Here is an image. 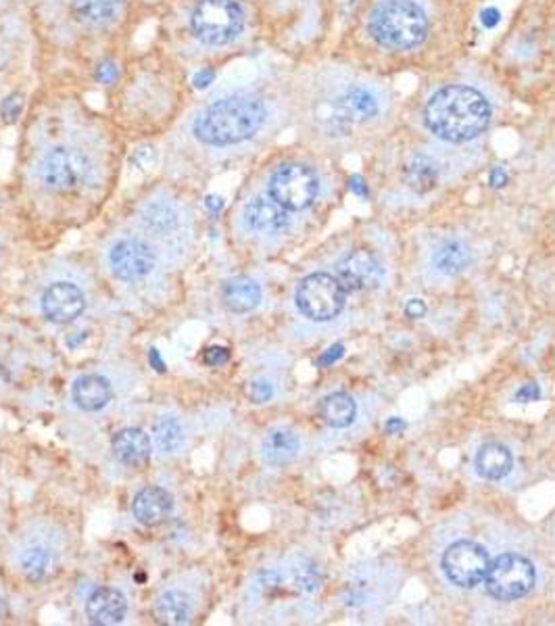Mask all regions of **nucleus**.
Segmentation results:
<instances>
[{
  "mask_svg": "<svg viewBox=\"0 0 555 626\" xmlns=\"http://www.w3.org/2000/svg\"><path fill=\"white\" fill-rule=\"evenodd\" d=\"M73 401L84 412H99L107 406L113 397V389L105 376H80L73 384Z\"/></svg>",
  "mask_w": 555,
  "mask_h": 626,
  "instance_id": "f3484780",
  "label": "nucleus"
},
{
  "mask_svg": "<svg viewBox=\"0 0 555 626\" xmlns=\"http://www.w3.org/2000/svg\"><path fill=\"white\" fill-rule=\"evenodd\" d=\"M247 394L253 403H268L269 399L274 397V384L269 380H253L247 389Z\"/></svg>",
  "mask_w": 555,
  "mask_h": 626,
  "instance_id": "473e14b6",
  "label": "nucleus"
},
{
  "mask_svg": "<svg viewBox=\"0 0 555 626\" xmlns=\"http://www.w3.org/2000/svg\"><path fill=\"white\" fill-rule=\"evenodd\" d=\"M384 430H387V434H401L405 430V422L401 418H391Z\"/></svg>",
  "mask_w": 555,
  "mask_h": 626,
  "instance_id": "c03bdc74",
  "label": "nucleus"
},
{
  "mask_svg": "<svg viewBox=\"0 0 555 626\" xmlns=\"http://www.w3.org/2000/svg\"><path fill=\"white\" fill-rule=\"evenodd\" d=\"M535 566L518 554H503L489 566L484 585L489 595L502 602H514L535 587Z\"/></svg>",
  "mask_w": 555,
  "mask_h": 626,
  "instance_id": "6e6552de",
  "label": "nucleus"
},
{
  "mask_svg": "<svg viewBox=\"0 0 555 626\" xmlns=\"http://www.w3.org/2000/svg\"><path fill=\"white\" fill-rule=\"evenodd\" d=\"M111 449L117 462L127 468H143L151 460V439L141 429H124L111 439Z\"/></svg>",
  "mask_w": 555,
  "mask_h": 626,
  "instance_id": "dca6fc26",
  "label": "nucleus"
},
{
  "mask_svg": "<svg viewBox=\"0 0 555 626\" xmlns=\"http://www.w3.org/2000/svg\"><path fill=\"white\" fill-rule=\"evenodd\" d=\"M109 264L120 280L136 283L155 269V253L143 240L124 238L109 250Z\"/></svg>",
  "mask_w": 555,
  "mask_h": 626,
  "instance_id": "9d476101",
  "label": "nucleus"
},
{
  "mask_svg": "<svg viewBox=\"0 0 555 626\" xmlns=\"http://www.w3.org/2000/svg\"><path fill=\"white\" fill-rule=\"evenodd\" d=\"M301 441L288 429H276L269 432L261 445V455L269 465H285L299 455Z\"/></svg>",
  "mask_w": 555,
  "mask_h": 626,
  "instance_id": "412c9836",
  "label": "nucleus"
},
{
  "mask_svg": "<svg viewBox=\"0 0 555 626\" xmlns=\"http://www.w3.org/2000/svg\"><path fill=\"white\" fill-rule=\"evenodd\" d=\"M507 182H510V176H507V172H505L503 167H493V170H491L489 184H491L493 188H503Z\"/></svg>",
  "mask_w": 555,
  "mask_h": 626,
  "instance_id": "a19ab883",
  "label": "nucleus"
},
{
  "mask_svg": "<svg viewBox=\"0 0 555 626\" xmlns=\"http://www.w3.org/2000/svg\"><path fill=\"white\" fill-rule=\"evenodd\" d=\"M512 453L502 443H484L476 453V472L486 481H502L512 472Z\"/></svg>",
  "mask_w": 555,
  "mask_h": 626,
  "instance_id": "aec40b11",
  "label": "nucleus"
},
{
  "mask_svg": "<svg viewBox=\"0 0 555 626\" xmlns=\"http://www.w3.org/2000/svg\"><path fill=\"white\" fill-rule=\"evenodd\" d=\"M215 78H217V75H215L212 68H203V70H198V72L193 75L191 82H193V86L197 90H207L214 86Z\"/></svg>",
  "mask_w": 555,
  "mask_h": 626,
  "instance_id": "e433bc0d",
  "label": "nucleus"
},
{
  "mask_svg": "<svg viewBox=\"0 0 555 626\" xmlns=\"http://www.w3.org/2000/svg\"><path fill=\"white\" fill-rule=\"evenodd\" d=\"M491 560L479 543L458 541L449 545L443 554V573L449 581L462 589H474L489 573Z\"/></svg>",
  "mask_w": 555,
  "mask_h": 626,
  "instance_id": "1a4fd4ad",
  "label": "nucleus"
},
{
  "mask_svg": "<svg viewBox=\"0 0 555 626\" xmlns=\"http://www.w3.org/2000/svg\"><path fill=\"white\" fill-rule=\"evenodd\" d=\"M21 573L25 574L28 581H44L54 566V557L51 550L34 545L21 554Z\"/></svg>",
  "mask_w": 555,
  "mask_h": 626,
  "instance_id": "c85d7f7f",
  "label": "nucleus"
},
{
  "mask_svg": "<svg viewBox=\"0 0 555 626\" xmlns=\"http://www.w3.org/2000/svg\"><path fill=\"white\" fill-rule=\"evenodd\" d=\"M23 113V96L21 94H9L0 103V117L4 124H16Z\"/></svg>",
  "mask_w": 555,
  "mask_h": 626,
  "instance_id": "7c9ffc66",
  "label": "nucleus"
},
{
  "mask_svg": "<svg viewBox=\"0 0 555 626\" xmlns=\"http://www.w3.org/2000/svg\"><path fill=\"white\" fill-rule=\"evenodd\" d=\"M295 301L305 318L314 322H330L341 314L347 301V290L342 288L339 278L318 271L301 280L295 293Z\"/></svg>",
  "mask_w": 555,
  "mask_h": 626,
  "instance_id": "423d86ee",
  "label": "nucleus"
},
{
  "mask_svg": "<svg viewBox=\"0 0 555 626\" xmlns=\"http://www.w3.org/2000/svg\"><path fill=\"white\" fill-rule=\"evenodd\" d=\"M339 109L353 122H368L380 113V103L372 90L351 86L342 94Z\"/></svg>",
  "mask_w": 555,
  "mask_h": 626,
  "instance_id": "5701e85b",
  "label": "nucleus"
},
{
  "mask_svg": "<svg viewBox=\"0 0 555 626\" xmlns=\"http://www.w3.org/2000/svg\"><path fill=\"white\" fill-rule=\"evenodd\" d=\"M228 359H230V351H228L226 347H209V349L205 351L203 361H205L207 366H224V363H228Z\"/></svg>",
  "mask_w": 555,
  "mask_h": 626,
  "instance_id": "c9c22d12",
  "label": "nucleus"
},
{
  "mask_svg": "<svg viewBox=\"0 0 555 626\" xmlns=\"http://www.w3.org/2000/svg\"><path fill=\"white\" fill-rule=\"evenodd\" d=\"M205 207L212 212V214H219L224 209V198L217 197V195H207L205 197Z\"/></svg>",
  "mask_w": 555,
  "mask_h": 626,
  "instance_id": "37998d69",
  "label": "nucleus"
},
{
  "mask_svg": "<svg viewBox=\"0 0 555 626\" xmlns=\"http://www.w3.org/2000/svg\"><path fill=\"white\" fill-rule=\"evenodd\" d=\"M405 314L412 320H420V318L426 316V304L422 299H412V301H408V305H405Z\"/></svg>",
  "mask_w": 555,
  "mask_h": 626,
  "instance_id": "58836bf2",
  "label": "nucleus"
},
{
  "mask_svg": "<svg viewBox=\"0 0 555 626\" xmlns=\"http://www.w3.org/2000/svg\"><path fill=\"white\" fill-rule=\"evenodd\" d=\"M86 297L72 283H54L42 297V311L53 324H70L84 314Z\"/></svg>",
  "mask_w": 555,
  "mask_h": 626,
  "instance_id": "f8f14e48",
  "label": "nucleus"
},
{
  "mask_svg": "<svg viewBox=\"0 0 555 626\" xmlns=\"http://www.w3.org/2000/svg\"><path fill=\"white\" fill-rule=\"evenodd\" d=\"M269 197L288 212H304L314 205L320 191V179L304 163H285L269 178Z\"/></svg>",
  "mask_w": 555,
  "mask_h": 626,
  "instance_id": "0eeeda50",
  "label": "nucleus"
},
{
  "mask_svg": "<svg viewBox=\"0 0 555 626\" xmlns=\"http://www.w3.org/2000/svg\"><path fill=\"white\" fill-rule=\"evenodd\" d=\"M266 105L249 94H233L198 111L193 134L198 143L233 146L253 138L266 124Z\"/></svg>",
  "mask_w": 555,
  "mask_h": 626,
  "instance_id": "f03ea898",
  "label": "nucleus"
},
{
  "mask_svg": "<svg viewBox=\"0 0 555 626\" xmlns=\"http://www.w3.org/2000/svg\"><path fill=\"white\" fill-rule=\"evenodd\" d=\"M94 78H96V82L103 84V86H113V84L120 80V68H117L115 61L105 59V61H101V63L96 65Z\"/></svg>",
  "mask_w": 555,
  "mask_h": 626,
  "instance_id": "2f4dec72",
  "label": "nucleus"
},
{
  "mask_svg": "<svg viewBox=\"0 0 555 626\" xmlns=\"http://www.w3.org/2000/svg\"><path fill=\"white\" fill-rule=\"evenodd\" d=\"M153 441H155V448L160 449L162 453H167V455L178 453L179 449L184 448V441H186V434H184L178 418H174V415L160 418L153 427Z\"/></svg>",
  "mask_w": 555,
  "mask_h": 626,
  "instance_id": "cd10ccee",
  "label": "nucleus"
},
{
  "mask_svg": "<svg viewBox=\"0 0 555 626\" xmlns=\"http://www.w3.org/2000/svg\"><path fill=\"white\" fill-rule=\"evenodd\" d=\"M155 616L163 625H186L193 616V604L182 591H165L155 604Z\"/></svg>",
  "mask_w": 555,
  "mask_h": 626,
  "instance_id": "b1692460",
  "label": "nucleus"
},
{
  "mask_svg": "<svg viewBox=\"0 0 555 626\" xmlns=\"http://www.w3.org/2000/svg\"><path fill=\"white\" fill-rule=\"evenodd\" d=\"M245 224L253 233H285L290 224L288 209L271 197H255L245 205Z\"/></svg>",
  "mask_w": 555,
  "mask_h": 626,
  "instance_id": "ddd939ff",
  "label": "nucleus"
},
{
  "mask_svg": "<svg viewBox=\"0 0 555 626\" xmlns=\"http://www.w3.org/2000/svg\"><path fill=\"white\" fill-rule=\"evenodd\" d=\"M541 399V387L537 382H526L522 384L516 394H514V401L518 403H533V401H538Z\"/></svg>",
  "mask_w": 555,
  "mask_h": 626,
  "instance_id": "f704fd0d",
  "label": "nucleus"
},
{
  "mask_svg": "<svg viewBox=\"0 0 555 626\" xmlns=\"http://www.w3.org/2000/svg\"><path fill=\"white\" fill-rule=\"evenodd\" d=\"M92 174L89 157L72 146H54L38 163V179L51 193H72L82 188Z\"/></svg>",
  "mask_w": 555,
  "mask_h": 626,
  "instance_id": "39448f33",
  "label": "nucleus"
},
{
  "mask_svg": "<svg viewBox=\"0 0 555 626\" xmlns=\"http://www.w3.org/2000/svg\"><path fill=\"white\" fill-rule=\"evenodd\" d=\"M245 11L236 0H198L191 16V30L207 47H224L240 37Z\"/></svg>",
  "mask_w": 555,
  "mask_h": 626,
  "instance_id": "20e7f679",
  "label": "nucleus"
},
{
  "mask_svg": "<svg viewBox=\"0 0 555 626\" xmlns=\"http://www.w3.org/2000/svg\"><path fill=\"white\" fill-rule=\"evenodd\" d=\"M174 510L172 495L162 486H146L134 501H132V514L143 526H157L169 519Z\"/></svg>",
  "mask_w": 555,
  "mask_h": 626,
  "instance_id": "2eb2a0df",
  "label": "nucleus"
},
{
  "mask_svg": "<svg viewBox=\"0 0 555 626\" xmlns=\"http://www.w3.org/2000/svg\"><path fill=\"white\" fill-rule=\"evenodd\" d=\"M339 283L347 293L374 290L382 283V266L370 250L349 253L339 264Z\"/></svg>",
  "mask_w": 555,
  "mask_h": 626,
  "instance_id": "9b49d317",
  "label": "nucleus"
},
{
  "mask_svg": "<svg viewBox=\"0 0 555 626\" xmlns=\"http://www.w3.org/2000/svg\"><path fill=\"white\" fill-rule=\"evenodd\" d=\"M157 148L151 146V144H141L138 148L132 151L130 155V167L136 170V172H151L155 165H157Z\"/></svg>",
  "mask_w": 555,
  "mask_h": 626,
  "instance_id": "c756f323",
  "label": "nucleus"
},
{
  "mask_svg": "<svg viewBox=\"0 0 555 626\" xmlns=\"http://www.w3.org/2000/svg\"><path fill=\"white\" fill-rule=\"evenodd\" d=\"M403 176H405V182L413 193L426 195L439 182V167L426 155H415L410 162L405 163Z\"/></svg>",
  "mask_w": 555,
  "mask_h": 626,
  "instance_id": "a878e982",
  "label": "nucleus"
},
{
  "mask_svg": "<svg viewBox=\"0 0 555 626\" xmlns=\"http://www.w3.org/2000/svg\"><path fill=\"white\" fill-rule=\"evenodd\" d=\"M481 21H483V25L486 30H493V28L502 21V13H500V9L489 7V9H484L483 13H481Z\"/></svg>",
  "mask_w": 555,
  "mask_h": 626,
  "instance_id": "ea45409f",
  "label": "nucleus"
},
{
  "mask_svg": "<svg viewBox=\"0 0 555 626\" xmlns=\"http://www.w3.org/2000/svg\"><path fill=\"white\" fill-rule=\"evenodd\" d=\"M75 19L90 28H107L120 18L117 0H72Z\"/></svg>",
  "mask_w": 555,
  "mask_h": 626,
  "instance_id": "4be33fe9",
  "label": "nucleus"
},
{
  "mask_svg": "<svg viewBox=\"0 0 555 626\" xmlns=\"http://www.w3.org/2000/svg\"><path fill=\"white\" fill-rule=\"evenodd\" d=\"M141 222H143L144 230L155 236L176 233L179 226L178 207L165 198H155L144 207Z\"/></svg>",
  "mask_w": 555,
  "mask_h": 626,
  "instance_id": "6ab92c4d",
  "label": "nucleus"
},
{
  "mask_svg": "<svg viewBox=\"0 0 555 626\" xmlns=\"http://www.w3.org/2000/svg\"><path fill=\"white\" fill-rule=\"evenodd\" d=\"M342 356H345V347H342V345H332L328 351H323V356L318 363H320L322 368H328V366H335Z\"/></svg>",
  "mask_w": 555,
  "mask_h": 626,
  "instance_id": "4c0bfd02",
  "label": "nucleus"
},
{
  "mask_svg": "<svg viewBox=\"0 0 555 626\" xmlns=\"http://www.w3.org/2000/svg\"><path fill=\"white\" fill-rule=\"evenodd\" d=\"M432 264L439 271L449 274V276L462 274L470 266V250L460 240H445L434 250Z\"/></svg>",
  "mask_w": 555,
  "mask_h": 626,
  "instance_id": "bb28decb",
  "label": "nucleus"
},
{
  "mask_svg": "<svg viewBox=\"0 0 555 626\" xmlns=\"http://www.w3.org/2000/svg\"><path fill=\"white\" fill-rule=\"evenodd\" d=\"M126 612L127 602L124 593L111 587L94 591L86 602V614L92 625H120L126 618Z\"/></svg>",
  "mask_w": 555,
  "mask_h": 626,
  "instance_id": "4468645a",
  "label": "nucleus"
},
{
  "mask_svg": "<svg viewBox=\"0 0 555 626\" xmlns=\"http://www.w3.org/2000/svg\"><path fill=\"white\" fill-rule=\"evenodd\" d=\"M297 581H299L301 589L305 591L320 589V583H322V578H320V573H318L316 566H307V568L304 566V568L299 571V574H297Z\"/></svg>",
  "mask_w": 555,
  "mask_h": 626,
  "instance_id": "72a5a7b5",
  "label": "nucleus"
},
{
  "mask_svg": "<svg viewBox=\"0 0 555 626\" xmlns=\"http://www.w3.org/2000/svg\"><path fill=\"white\" fill-rule=\"evenodd\" d=\"M320 415L332 429H347L356 422L358 406L347 393L328 394L320 403Z\"/></svg>",
  "mask_w": 555,
  "mask_h": 626,
  "instance_id": "393cba45",
  "label": "nucleus"
},
{
  "mask_svg": "<svg viewBox=\"0 0 555 626\" xmlns=\"http://www.w3.org/2000/svg\"><path fill=\"white\" fill-rule=\"evenodd\" d=\"M370 37L387 49H413L429 34V19L410 0H387L378 4L368 23Z\"/></svg>",
  "mask_w": 555,
  "mask_h": 626,
  "instance_id": "7ed1b4c3",
  "label": "nucleus"
},
{
  "mask_svg": "<svg viewBox=\"0 0 555 626\" xmlns=\"http://www.w3.org/2000/svg\"><path fill=\"white\" fill-rule=\"evenodd\" d=\"M430 132L448 143H467L491 122V105L479 90L448 86L434 92L424 109Z\"/></svg>",
  "mask_w": 555,
  "mask_h": 626,
  "instance_id": "f257e3e1",
  "label": "nucleus"
},
{
  "mask_svg": "<svg viewBox=\"0 0 555 626\" xmlns=\"http://www.w3.org/2000/svg\"><path fill=\"white\" fill-rule=\"evenodd\" d=\"M349 186H351V193L359 198H368L370 197V191H368V184H366V179L361 178V176H353V178L349 179Z\"/></svg>",
  "mask_w": 555,
  "mask_h": 626,
  "instance_id": "79ce46f5",
  "label": "nucleus"
},
{
  "mask_svg": "<svg viewBox=\"0 0 555 626\" xmlns=\"http://www.w3.org/2000/svg\"><path fill=\"white\" fill-rule=\"evenodd\" d=\"M345 2H347V7H353L358 0H345Z\"/></svg>",
  "mask_w": 555,
  "mask_h": 626,
  "instance_id": "49530a36",
  "label": "nucleus"
},
{
  "mask_svg": "<svg viewBox=\"0 0 555 626\" xmlns=\"http://www.w3.org/2000/svg\"><path fill=\"white\" fill-rule=\"evenodd\" d=\"M222 301L233 314H249L261 301V288L249 276H236L222 288Z\"/></svg>",
  "mask_w": 555,
  "mask_h": 626,
  "instance_id": "a211bd4d",
  "label": "nucleus"
},
{
  "mask_svg": "<svg viewBox=\"0 0 555 626\" xmlns=\"http://www.w3.org/2000/svg\"><path fill=\"white\" fill-rule=\"evenodd\" d=\"M148 361L153 363V368H155L157 372H165V361H162V358H160V351H157V349H151Z\"/></svg>",
  "mask_w": 555,
  "mask_h": 626,
  "instance_id": "a18cd8bd",
  "label": "nucleus"
}]
</instances>
